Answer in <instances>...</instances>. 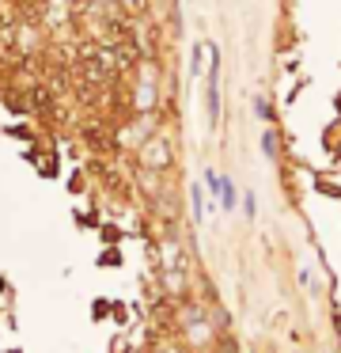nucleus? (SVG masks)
<instances>
[{
  "instance_id": "nucleus-2",
  "label": "nucleus",
  "mask_w": 341,
  "mask_h": 353,
  "mask_svg": "<svg viewBox=\"0 0 341 353\" xmlns=\"http://www.w3.org/2000/svg\"><path fill=\"white\" fill-rule=\"evenodd\" d=\"M194 209H197V221H201V216H205V205H201V190H197V186H194Z\"/></svg>"
},
{
  "instance_id": "nucleus-1",
  "label": "nucleus",
  "mask_w": 341,
  "mask_h": 353,
  "mask_svg": "<svg viewBox=\"0 0 341 353\" xmlns=\"http://www.w3.org/2000/svg\"><path fill=\"white\" fill-rule=\"evenodd\" d=\"M148 163H152V168H163V163H167V148H163V145L152 148V152H148Z\"/></svg>"
},
{
  "instance_id": "nucleus-3",
  "label": "nucleus",
  "mask_w": 341,
  "mask_h": 353,
  "mask_svg": "<svg viewBox=\"0 0 341 353\" xmlns=\"http://www.w3.org/2000/svg\"><path fill=\"white\" fill-rule=\"evenodd\" d=\"M242 209H247V216L254 221V194H247V198H242Z\"/></svg>"
}]
</instances>
